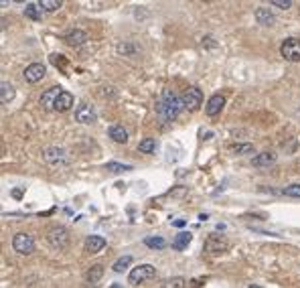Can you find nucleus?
<instances>
[{"mask_svg":"<svg viewBox=\"0 0 300 288\" xmlns=\"http://www.w3.org/2000/svg\"><path fill=\"white\" fill-rule=\"evenodd\" d=\"M183 108H185L183 98H179L173 89H165V91H163V98H161V102H159V106H157V112H159L161 120L173 122V120L179 118V114H181Z\"/></svg>","mask_w":300,"mask_h":288,"instance_id":"1","label":"nucleus"},{"mask_svg":"<svg viewBox=\"0 0 300 288\" xmlns=\"http://www.w3.org/2000/svg\"><path fill=\"white\" fill-rule=\"evenodd\" d=\"M280 55L290 61V63H298L300 61V39H286L282 45H280Z\"/></svg>","mask_w":300,"mask_h":288,"instance_id":"2","label":"nucleus"},{"mask_svg":"<svg viewBox=\"0 0 300 288\" xmlns=\"http://www.w3.org/2000/svg\"><path fill=\"white\" fill-rule=\"evenodd\" d=\"M155 276H157L155 266L142 264V266H136V268L128 274V282H132V284H142V282H146V280H153Z\"/></svg>","mask_w":300,"mask_h":288,"instance_id":"3","label":"nucleus"},{"mask_svg":"<svg viewBox=\"0 0 300 288\" xmlns=\"http://www.w3.org/2000/svg\"><path fill=\"white\" fill-rule=\"evenodd\" d=\"M47 242H49L55 250H63V248L69 244V233H67V229H65L63 225H55V227L49 229Z\"/></svg>","mask_w":300,"mask_h":288,"instance_id":"4","label":"nucleus"},{"mask_svg":"<svg viewBox=\"0 0 300 288\" xmlns=\"http://www.w3.org/2000/svg\"><path fill=\"white\" fill-rule=\"evenodd\" d=\"M183 104H185V108H187L189 112L199 110L201 104H203V91H201L199 87H189V89L185 91V95H183Z\"/></svg>","mask_w":300,"mask_h":288,"instance_id":"5","label":"nucleus"},{"mask_svg":"<svg viewBox=\"0 0 300 288\" xmlns=\"http://www.w3.org/2000/svg\"><path fill=\"white\" fill-rule=\"evenodd\" d=\"M13 248L19 252V254H31L33 250H35V239L29 235V233H25V231H21V233H17L15 237H13Z\"/></svg>","mask_w":300,"mask_h":288,"instance_id":"6","label":"nucleus"},{"mask_svg":"<svg viewBox=\"0 0 300 288\" xmlns=\"http://www.w3.org/2000/svg\"><path fill=\"white\" fill-rule=\"evenodd\" d=\"M61 87L59 85H53V87H49L47 91H43L41 93V106L45 108V110H55V104H57V100H59V95H61Z\"/></svg>","mask_w":300,"mask_h":288,"instance_id":"7","label":"nucleus"},{"mask_svg":"<svg viewBox=\"0 0 300 288\" xmlns=\"http://www.w3.org/2000/svg\"><path fill=\"white\" fill-rule=\"evenodd\" d=\"M229 248V242L223 235H209L205 242V250L209 254H223Z\"/></svg>","mask_w":300,"mask_h":288,"instance_id":"8","label":"nucleus"},{"mask_svg":"<svg viewBox=\"0 0 300 288\" xmlns=\"http://www.w3.org/2000/svg\"><path fill=\"white\" fill-rule=\"evenodd\" d=\"M75 120L79 122V124H91V122H95V110H93V106L91 104H79L77 106V110H75Z\"/></svg>","mask_w":300,"mask_h":288,"instance_id":"9","label":"nucleus"},{"mask_svg":"<svg viewBox=\"0 0 300 288\" xmlns=\"http://www.w3.org/2000/svg\"><path fill=\"white\" fill-rule=\"evenodd\" d=\"M23 77H25V81H29V83L41 81V79L45 77V65H43V63H31V65L23 71Z\"/></svg>","mask_w":300,"mask_h":288,"instance_id":"10","label":"nucleus"},{"mask_svg":"<svg viewBox=\"0 0 300 288\" xmlns=\"http://www.w3.org/2000/svg\"><path fill=\"white\" fill-rule=\"evenodd\" d=\"M43 159L49 165H61V163H67V153L63 149H59V147H49L43 153Z\"/></svg>","mask_w":300,"mask_h":288,"instance_id":"11","label":"nucleus"},{"mask_svg":"<svg viewBox=\"0 0 300 288\" xmlns=\"http://www.w3.org/2000/svg\"><path fill=\"white\" fill-rule=\"evenodd\" d=\"M276 153H272V151H264V153H258L256 157H252V167H270V165H274L276 163Z\"/></svg>","mask_w":300,"mask_h":288,"instance_id":"12","label":"nucleus"},{"mask_svg":"<svg viewBox=\"0 0 300 288\" xmlns=\"http://www.w3.org/2000/svg\"><path fill=\"white\" fill-rule=\"evenodd\" d=\"M256 21L262 25V27H274L276 25V17H274V13L270 11V9H266V7H260V9H256Z\"/></svg>","mask_w":300,"mask_h":288,"instance_id":"13","label":"nucleus"},{"mask_svg":"<svg viewBox=\"0 0 300 288\" xmlns=\"http://www.w3.org/2000/svg\"><path fill=\"white\" fill-rule=\"evenodd\" d=\"M87 39H89L87 33H85V31H79V29L69 31V33L63 37V41H65L67 45H71V47H79V45H83Z\"/></svg>","mask_w":300,"mask_h":288,"instance_id":"14","label":"nucleus"},{"mask_svg":"<svg viewBox=\"0 0 300 288\" xmlns=\"http://www.w3.org/2000/svg\"><path fill=\"white\" fill-rule=\"evenodd\" d=\"M223 104H225V98H223L221 93H215V95L209 98V102H207V106H205V112H207L209 116H217V114L223 110Z\"/></svg>","mask_w":300,"mask_h":288,"instance_id":"15","label":"nucleus"},{"mask_svg":"<svg viewBox=\"0 0 300 288\" xmlns=\"http://www.w3.org/2000/svg\"><path fill=\"white\" fill-rule=\"evenodd\" d=\"M106 248V239L102 237V235H89L87 239H85V250L89 252V254H97L99 250H104Z\"/></svg>","mask_w":300,"mask_h":288,"instance_id":"16","label":"nucleus"},{"mask_svg":"<svg viewBox=\"0 0 300 288\" xmlns=\"http://www.w3.org/2000/svg\"><path fill=\"white\" fill-rule=\"evenodd\" d=\"M71 108H73V95L69 91H61V95L55 104V110L57 112H69Z\"/></svg>","mask_w":300,"mask_h":288,"instance_id":"17","label":"nucleus"},{"mask_svg":"<svg viewBox=\"0 0 300 288\" xmlns=\"http://www.w3.org/2000/svg\"><path fill=\"white\" fill-rule=\"evenodd\" d=\"M191 239H193V235H191L189 231H181V233L175 235V239H173V248H175L177 252H183V250H187V246L191 244Z\"/></svg>","mask_w":300,"mask_h":288,"instance_id":"18","label":"nucleus"},{"mask_svg":"<svg viewBox=\"0 0 300 288\" xmlns=\"http://www.w3.org/2000/svg\"><path fill=\"white\" fill-rule=\"evenodd\" d=\"M25 17L31 19V21H35V23H39L43 19V9L39 7V3H29L25 7Z\"/></svg>","mask_w":300,"mask_h":288,"instance_id":"19","label":"nucleus"},{"mask_svg":"<svg viewBox=\"0 0 300 288\" xmlns=\"http://www.w3.org/2000/svg\"><path fill=\"white\" fill-rule=\"evenodd\" d=\"M13 100H15V87L9 81H3V83H0V102L11 104Z\"/></svg>","mask_w":300,"mask_h":288,"instance_id":"20","label":"nucleus"},{"mask_svg":"<svg viewBox=\"0 0 300 288\" xmlns=\"http://www.w3.org/2000/svg\"><path fill=\"white\" fill-rule=\"evenodd\" d=\"M108 134H110V138H112L114 142H118V144H126V142H128V132H126L122 126H112Z\"/></svg>","mask_w":300,"mask_h":288,"instance_id":"21","label":"nucleus"},{"mask_svg":"<svg viewBox=\"0 0 300 288\" xmlns=\"http://www.w3.org/2000/svg\"><path fill=\"white\" fill-rule=\"evenodd\" d=\"M157 149V140L155 138H144L140 144H138V151L144 153V155H153Z\"/></svg>","mask_w":300,"mask_h":288,"instance_id":"22","label":"nucleus"},{"mask_svg":"<svg viewBox=\"0 0 300 288\" xmlns=\"http://www.w3.org/2000/svg\"><path fill=\"white\" fill-rule=\"evenodd\" d=\"M61 0H41L39 3V7L43 9V13H55V11H59L61 9Z\"/></svg>","mask_w":300,"mask_h":288,"instance_id":"23","label":"nucleus"},{"mask_svg":"<svg viewBox=\"0 0 300 288\" xmlns=\"http://www.w3.org/2000/svg\"><path fill=\"white\" fill-rule=\"evenodd\" d=\"M102 274H104V268H102V264H95V266H91V268H89V272H87V282H89V284H95V282L102 278Z\"/></svg>","mask_w":300,"mask_h":288,"instance_id":"24","label":"nucleus"},{"mask_svg":"<svg viewBox=\"0 0 300 288\" xmlns=\"http://www.w3.org/2000/svg\"><path fill=\"white\" fill-rule=\"evenodd\" d=\"M229 151L233 155H247V153H254V144H249V142H245V144H231Z\"/></svg>","mask_w":300,"mask_h":288,"instance_id":"25","label":"nucleus"},{"mask_svg":"<svg viewBox=\"0 0 300 288\" xmlns=\"http://www.w3.org/2000/svg\"><path fill=\"white\" fill-rule=\"evenodd\" d=\"M144 244H146L148 248H153V250H163V248L167 246V242H165L163 237H159V235H155V237H146Z\"/></svg>","mask_w":300,"mask_h":288,"instance_id":"26","label":"nucleus"},{"mask_svg":"<svg viewBox=\"0 0 300 288\" xmlns=\"http://www.w3.org/2000/svg\"><path fill=\"white\" fill-rule=\"evenodd\" d=\"M106 169L110 173H126L132 171V165H122V163H106Z\"/></svg>","mask_w":300,"mask_h":288,"instance_id":"27","label":"nucleus"},{"mask_svg":"<svg viewBox=\"0 0 300 288\" xmlns=\"http://www.w3.org/2000/svg\"><path fill=\"white\" fill-rule=\"evenodd\" d=\"M130 264H132V256H124V258L116 260V264H114V272H124Z\"/></svg>","mask_w":300,"mask_h":288,"instance_id":"28","label":"nucleus"},{"mask_svg":"<svg viewBox=\"0 0 300 288\" xmlns=\"http://www.w3.org/2000/svg\"><path fill=\"white\" fill-rule=\"evenodd\" d=\"M165 288H187V280L181 278V276H177V278H169L167 284H165Z\"/></svg>","mask_w":300,"mask_h":288,"instance_id":"29","label":"nucleus"},{"mask_svg":"<svg viewBox=\"0 0 300 288\" xmlns=\"http://www.w3.org/2000/svg\"><path fill=\"white\" fill-rule=\"evenodd\" d=\"M282 193H284L286 197H300V183H294V185L284 187Z\"/></svg>","mask_w":300,"mask_h":288,"instance_id":"30","label":"nucleus"},{"mask_svg":"<svg viewBox=\"0 0 300 288\" xmlns=\"http://www.w3.org/2000/svg\"><path fill=\"white\" fill-rule=\"evenodd\" d=\"M270 5H272V7H278V9H282V11H288V9L292 7L290 0H270Z\"/></svg>","mask_w":300,"mask_h":288,"instance_id":"31","label":"nucleus"},{"mask_svg":"<svg viewBox=\"0 0 300 288\" xmlns=\"http://www.w3.org/2000/svg\"><path fill=\"white\" fill-rule=\"evenodd\" d=\"M13 195H15V197H17V199H19V197H21V195H23V191H21V189H15V191H13Z\"/></svg>","mask_w":300,"mask_h":288,"instance_id":"32","label":"nucleus"},{"mask_svg":"<svg viewBox=\"0 0 300 288\" xmlns=\"http://www.w3.org/2000/svg\"><path fill=\"white\" fill-rule=\"evenodd\" d=\"M199 219H201V221H207V219H209V215H207V213H201V215H199Z\"/></svg>","mask_w":300,"mask_h":288,"instance_id":"33","label":"nucleus"},{"mask_svg":"<svg viewBox=\"0 0 300 288\" xmlns=\"http://www.w3.org/2000/svg\"><path fill=\"white\" fill-rule=\"evenodd\" d=\"M110 288H122V284H118V282H114V284H112Z\"/></svg>","mask_w":300,"mask_h":288,"instance_id":"34","label":"nucleus"},{"mask_svg":"<svg viewBox=\"0 0 300 288\" xmlns=\"http://www.w3.org/2000/svg\"><path fill=\"white\" fill-rule=\"evenodd\" d=\"M247 288H262V286H258V284H252V286H247Z\"/></svg>","mask_w":300,"mask_h":288,"instance_id":"35","label":"nucleus"}]
</instances>
